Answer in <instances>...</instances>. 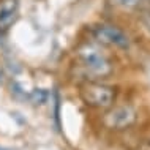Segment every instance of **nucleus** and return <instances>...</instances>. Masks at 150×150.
<instances>
[{"label": "nucleus", "instance_id": "obj_8", "mask_svg": "<svg viewBox=\"0 0 150 150\" xmlns=\"http://www.w3.org/2000/svg\"><path fill=\"white\" fill-rule=\"evenodd\" d=\"M2 79H3V71L0 70V81H2Z\"/></svg>", "mask_w": 150, "mask_h": 150}, {"label": "nucleus", "instance_id": "obj_4", "mask_svg": "<svg viewBox=\"0 0 150 150\" xmlns=\"http://www.w3.org/2000/svg\"><path fill=\"white\" fill-rule=\"evenodd\" d=\"M81 55H82V59H84L86 67L92 73H95V74H101V76H103V74H106V73H109V70H111L108 60L104 59L101 54H98V51L88 49V51L81 52Z\"/></svg>", "mask_w": 150, "mask_h": 150}, {"label": "nucleus", "instance_id": "obj_7", "mask_svg": "<svg viewBox=\"0 0 150 150\" xmlns=\"http://www.w3.org/2000/svg\"><path fill=\"white\" fill-rule=\"evenodd\" d=\"M114 6H120V8H134L141 3V0H109Z\"/></svg>", "mask_w": 150, "mask_h": 150}, {"label": "nucleus", "instance_id": "obj_6", "mask_svg": "<svg viewBox=\"0 0 150 150\" xmlns=\"http://www.w3.org/2000/svg\"><path fill=\"white\" fill-rule=\"evenodd\" d=\"M47 98H49V93L46 90H43V88H35V90L30 93V100H32V103H35V104H44L47 101Z\"/></svg>", "mask_w": 150, "mask_h": 150}, {"label": "nucleus", "instance_id": "obj_2", "mask_svg": "<svg viewBox=\"0 0 150 150\" xmlns=\"http://www.w3.org/2000/svg\"><path fill=\"white\" fill-rule=\"evenodd\" d=\"M95 36L101 43L112 44V46L122 47V49H127L129 46L128 36L114 25H106V24H104V25H98L95 29Z\"/></svg>", "mask_w": 150, "mask_h": 150}, {"label": "nucleus", "instance_id": "obj_3", "mask_svg": "<svg viewBox=\"0 0 150 150\" xmlns=\"http://www.w3.org/2000/svg\"><path fill=\"white\" fill-rule=\"evenodd\" d=\"M104 122H106V125L109 128L122 129L134 122V112L129 108H117L106 115Z\"/></svg>", "mask_w": 150, "mask_h": 150}, {"label": "nucleus", "instance_id": "obj_1", "mask_svg": "<svg viewBox=\"0 0 150 150\" xmlns=\"http://www.w3.org/2000/svg\"><path fill=\"white\" fill-rule=\"evenodd\" d=\"M81 96L87 104L95 108H108L115 98V90L104 84H86L81 90Z\"/></svg>", "mask_w": 150, "mask_h": 150}, {"label": "nucleus", "instance_id": "obj_5", "mask_svg": "<svg viewBox=\"0 0 150 150\" xmlns=\"http://www.w3.org/2000/svg\"><path fill=\"white\" fill-rule=\"evenodd\" d=\"M16 16V0H3L0 6V27H8Z\"/></svg>", "mask_w": 150, "mask_h": 150}, {"label": "nucleus", "instance_id": "obj_9", "mask_svg": "<svg viewBox=\"0 0 150 150\" xmlns=\"http://www.w3.org/2000/svg\"><path fill=\"white\" fill-rule=\"evenodd\" d=\"M0 150H8V149H0Z\"/></svg>", "mask_w": 150, "mask_h": 150}]
</instances>
